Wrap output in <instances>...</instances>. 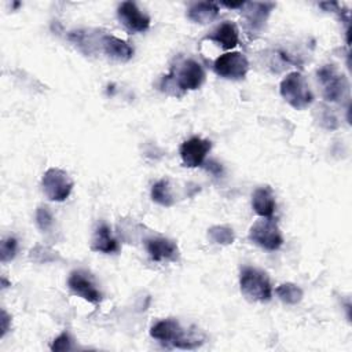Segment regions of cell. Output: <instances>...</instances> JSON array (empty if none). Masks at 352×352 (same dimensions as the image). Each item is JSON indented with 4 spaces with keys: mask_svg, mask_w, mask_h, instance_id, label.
<instances>
[{
    "mask_svg": "<svg viewBox=\"0 0 352 352\" xmlns=\"http://www.w3.org/2000/svg\"><path fill=\"white\" fill-rule=\"evenodd\" d=\"M150 336L165 345H172L182 349H192L202 344V341L198 338L188 337L180 323L170 318L154 323L150 329Z\"/></svg>",
    "mask_w": 352,
    "mask_h": 352,
    "instance_id": "obj_1",
    "label": "cell"
},
{
    "mask_svg": "<svg viewBox=\"0 0 352 352\" xmlns=\"http://www.w3.org/2000/svg\"><path fill=\"white\" fill-rule=\"evenodd\" d=\"M242 294L250 301L267 302L272 297V286L268 275L254 267H243L239 275Z\"/></svg>",
    "mask_w": 352,
    "mask_h": 352,
    "instance_id": "obj_2",
    "label": "cell"
},
{
    "mask_svg": "<svg viewBox=\"0 0 352 352\" xmlns=\"http://www.w3.org/2000/svg\"><path fill=\"white\" fill-rule=\"evenodd\" d=\"M279 92L282 98L294 109L302 110L308 107L312 100L314 95L312 91L305 80V77L300 72L289 73L279 85Z\"/></svg>",
    "mask_w": 352,
    "mask_h": 352,
    "instance_id": "obj_3",
    "label": "cell"
},
{
    "mask_svg": "<svg viewBox=\"0 0 352 352\" xmlns=\"http://www.w3.org/2000/svg\"><path fill=\"white\" fill-rule=\"evenodd\" d=\"M318 81L322 87L323 98L329 102L342 100L348 94L349 84L346 77L340 73L336 66L324 65L318 70Z\"/></svg>",
    "mask_w": 352,
    "mask_h": 352,
    "instance_id": "obj_4",
    "label": "cell"
},
{
    "mask_svg": "<svg viewBox=\"0 0 352 352\" xmlns=\"http://www.w3.org/2000/svg\"><path fill=\"white\" fill-rule=\"evenodd\" d=\"M249 239L265 250H278L283 245L282 232L271 217L254 221L249 228Z\"/></svg>",
    "mask_w": 352,
    "mask_h": 352,
    "instance_id": "obj_5",
    "label": "cell"
},
{
    "mask_svg": "<svg viewBox=\"0 0 352 352\" xmlns=\"http://www.w3.org/2000/svg\"><path fill=\"white\" fill-rule=\"evenodd\" d=\"M41 187L44 195L50 201L62 202L69 198L73 190V180L65 170L59 168H50L43 175Z\"/></svg>",
    "mask_w": 352,
    "mask_h": 352,
    "instance_id": "obj_6",
    "label": "cell"
},
{
    "mask_svg": "<svg viewBox=\"0 0 352 352\" xmlns=\"http://www.w3.org/2000/svg\"><path fill=\"white\" fill-rule=\"evenodd\" d=\"M213 70L217 76L227 80H242L248 74L249 62L242 52L232 51L220 55L214 63Z\"/></svg>",
    "mask_w": 352,
    "mask_h": 352,
    "instance_id": "obj_7",
    "label": "cell"
},
{
    "mask_svg": "<svg viewBox=\"0 0 352 352\" xmlns=\"http://www.w3.org/2000/svg\"><path fill=\"white\" fill-rule=\"evenodd\" d=\"M204 80H205V72L202 66L194 59H186L177 67L173 82L182 91H192L199 88Z\"/></svg>",
    "mask_w": 352,
    "mask_h": 352,
    "instance_id": "obj_8",
    "label": "cell"
},
{
    "mask_svg": "<svg viewBox=\"0 0 352 352\" xmlns=\"http://www.w3.org/2000/svg\"><path fill=\"white\" fill-rule=\"evenodd\" d=\"M210 148H212L210 140L194 136L182 143L179 153L184 166L197 168L204 164L205 157L210 151Z\"/></svg>",
    "mask_w": 352,
    "mask_h": 352,
    "instance_id": "obj_9",
    "label": "cell"
},
{
    "mask_svg": "<svg viewBox=\"0 0 352 352\" xmlns=\"http://www.w3.org/2000/svg\"><path fill=\"white\" fill-rule=\"evenodd\" d=\"M117 15L129 32L142 33L150 28V18L133 1H122L117 8Z\"/></svg>",
    "mask_w": 352,
    "mask_h": 352,
    "instance_id": "obj_10",
    "label": "cell"
},
{
    "mask_svg": "<svg viewBox=\"0 0 352 352\" xmlns=\"http://www.w3.org/2000/svg\"><path fill=\"white\" fill-rule=\"evenodd\" d=\"M274 3H257V1H245L242 7V16L245 19L246 28L252 33H258L265 25L272 8Z\"/></svg>",
    "mask_w": 352,
    "mask_h": 352,
    "instance_id": "obj_11",
    "label": "cell"
},
{
    "mask_svg": "<svg viewBox=\"0 0 352 352\" xmlns=\"http://www.w3.org/2000/svg\"><path fill=\"white\" fill-rule=\"evenodd\" d=\"M70 290L91 304H99L102 301V293L98 290L88 274L82 271H73L67 279Z\"/></svg>",
    "mask_w": 352,
    "mask_h": 352,
    "instance_id": "obj_12",
    "label": "cell"
},
{
    "mask_svg": "<svg viewBox=\"0 0 352 352\" xmlns=\"http://www.w3.org/2000/svg\"><path fill=\"white\" fill-rule=\"evenodd\" d=\"M146 250L153 261H173L179 256L177 245L173 241L162 236L146 239Z\"/></svg>",
    "mask_w": 352,
    "mask_h": 352,
    "instance_id": "obj_13",
    "label": "cell"
},
{
    "mask_svg": "<svg viewBox=\"0 0 352 352\" xmlns=\"http://www.w3.org/2000/svg\"><path fill=\"white\" fill-rule=\"evenodd\" d=\"M206 38L219 44L223 50H232L234 47H236L239 40L238 28L234 22L226 21L220 23Z\"/></svg>",
    "mask_w": 352,
    "mask_h": 352,
    "instance_id": "obj_14",
    "label": "cell"
},
{
    "mask_svg": "<svg viewBox=\"0 0 352 352\" xmlns=\"http://www.w3.org/2000/svg\"><path fill=\"white\" fill-rule=\"evenodd\" d=\"M102 47L104 54L116 60L126 62L133 55V48L125 40H121L111 34H106L102 37Z\"/></svg>",
    "mask_w": 352,
    "mask_h": 352,
    "instance_id": "obj_15",
    "label": "cell"
},
{
    "mask_svg": "<svg viewBox=\"0 0 352 352\" xmlns=\"http://www.w3.org/2000/svg\"><path fill=\"white\" fill-rule=\"evenodd\" d=\"M219 4L213 1H198L192 3L187 10V18L199 25L212 22L219 15Z\"/></svg>",
    "mask_w": 352,
    "mask_h": 352,
    "instance_id": "obj_16",
    "label": "cell"
},
{
    "mask_svg": "<svg viewBox=\"0 0 352 352\" xmlns=\"http://www.w3.org/2000/svg\"><path fill=\"white\" fill-rule=\"evenodd\" d=\"M252 206L261 217H271L275 210V197L270 187H258L252 195Z\"/></svg>",
    "mask_w": 352,
    "mask_h": 352,
    "instance_id": "obj_17",
    "label": "cell"
},
{
    "mask_svg": "<svg viewBox=\"0 0 352 352\" xmlns=\"http://www.w3.org/2000/svg\"><path fill=\"white\" fill-rule=\"evenodd\" d=\"M91 249L94 252H100V253H106V254L118 252V249H120L118 242L113 238L111 231L107 224H100L95 230L92 242H91Z\"/></svg>",
    "mask_w": 352,
    "mask_h": 352,
    "instance_id": "obj_18",
    "label": "cell"
},
{
    "mask_svg": "<svg viewBox=\"0 0 352 352\" xmlns=\"http://www.w3.org/2000/svg\"><path fill=\"white\" fill-rule=\"evenodd\" d=\"M151 199L162 206H172L175 204V199L169 187V180L161 179L153 184Z\"/></svg>",
    "mask_w": 352,
    "mask_h": 352,
    "instance_id": "obj_19",
    "label": "cell"
},
{
    "mask_svg": "<svg viewBox=\"0 0 352 352\" xmlns=\"http://www.w3.org/2000/svg\"><path fill=\"white\" fill-rule=\"evenodd\" d=\"M275 293H276V296L279 297L280 301H283L286 304H290V305H294V304L300 302L301 298H302V290L297 285L290 283V282L279 285L275 289Z\"/></svg>",
    "mask_w": 352,
    "mask_h": 352,
    "instance_id": "obj_20",
    "label": "cell"
},
{
    "mask_svg": "<svg viewBox=\"0 0 352 352\" xmlns=\"http://www.w3.org/2000/svg\"><path fill=\"white\" fill-rule=\"evenodd\" d=\"M208 236L214 242L220 245H230L234 242L235 235L232 228L227 226H213L208 230Z\"/></svg>",
    "mask_w": 352,
    "mask_h": 352,
    "instance_id": "obj_21",
    "label": "cell"
},
{
    "mask_svg": "<svg viewBox=\"0 0 352 352\" xmlns=\"http://www.w3.org/2000/svg\"><path fill=\"white\" fill-rule=\"evenodd\" d=\"M16 248H18V242L14 236H7L1 241V248H0V258L1 263H7L11 261L15 257L16 253Z\"/></svg>",
    "mask_w": 352,
    "mask_h": 352,
    "instance_id": "obj_22",
    "label": "cell"
},
{
    "mask_svg": "<svg viewBox=\"0 0 352 352\" xmlns=\"http://www.w3.org/2000/svg\"><path fill=\"white\" fill-rule=\"evenodd\" d=\"M54 223V217L47 206H38L36 210V224L41 231H47L51 228Z\"/></svg>",
    "mask_w": 352,
    "mask_h": 352,
    "instance_id": "obj_23",
    "label": "cell"
},
{
    "mask_svg": "<svg viewBox=\"0 0 352 352\" xmlns=\"http://www.w3.org/2000/svg\"><path fill=\"white\" fill-rule=\"evenodd\" d=\"M70 348H72V340L67 333H62L51 344V351H69Z\"/></svg>",
    "mask_w": 352,
    "mask_h": 352,
    "instance_id": "obj_24",
    "label": "cell"
},
{
    "mask_svg": "<svg viewBox=\"0 0 352 352\" xmlns=\"http://www.w3.org/2000/svg\"><path fill=\"white\" fill-rule=\"evenodd\" d=\"M10 320L11 318L8 316V314L4 309H1V337H4V334L8 331Z\"/></svg>",
    "mask_w": 352,
    "mask_h": 352,
    "instance_id": "obj_25",
    "label": "cell"
},
{
    "mask_svg": "<svg viewBox=\"0 0 352 352\" xmlns=\"http://www.w3.org/2000/svg\"><path fill=\"white\" fill-rule=\"evenodd\" d=\"M208 170H210L212 173H214V175H220L221 173V166H220V164H216L214 161H209L208 162Z\"/></svg>",
    "mask_w": 352,
    "mask_h": 352,
    "instance_id": "obj_26",
    "label": "cell"
},
{
    "mask_svg": "<svg viewBox=\"0 0 352 352\" xmlns=\"http://www.w3.org/2000/svg\"><path fill=\"white\" fill-rule=\"evenodd\" d=\"M223 6H226L227 8H242L245 1H238V3H227V1H223L221 3Z\"/></svg>",
    "mask_w": 352,
    "mask_h": 352,
    "instance_id": "obj_27",
    "label": "cell"
},
{
    "mask_svg": "<svg viewBox=\"0 0 352 352\" xmlns=\"http://www.w3.org/2000/svg\"><path fill=\"white\" fill-rule=\"evenodd\" d=\"M1 285H3V287H7V280H6V278H1Z\"/></svg>",
    "mask_w": 352,
    "mask_h": 352,
    "instance_id": "obj_28",
    "label": "cell"
}]
</instances>
